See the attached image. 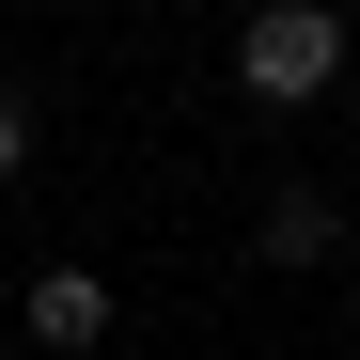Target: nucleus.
<instances>
[{
  "instance_id": "f03ea898",
  "label": "nucleus",
  "mask_w": 360,
  "mask_h": 360,
  "mask_svg": "<svg viewBox=\"0 0 360 360\" xmlns=\"http://www.w3.org/2000/svg\"><path fill=\"white\" fill-rule=\"evenodd\" d=\"M32 345H63V360L110 345V282H94V266H47V282H32Z\"/></svg>"
},
{
  "instance_id": "20e7f679",
  "label": "nucleus",
  "mask_w": 360,
  "mask_h": 360,
  "mask_svg": "<svg viewBox=\"0 0 360 360\" xmlns=\"http://www.w3.org/2000/svg\"><path fill=\"white\" fill-rule=\"evenodd\" d=\"M32 157V94H0V172H16Z\"/></svg>"
},
{
  "instance_id": "7ed1b4c3",
  "label": "nucleus",
  "mask_w": 360,
  "mask_h": 360,
  "mask_svg": "<svg viewBox=\"0 0 360 360\" xmlns=\"http://www.w3.org/2000/svg\"><path fill=\"white\" fill-rule=\"evenodd\" d=\"M251 251H266V266H329V251H345V219H329V188H282Z\"/></svg>"
},
{
  "instance_id": "f257e3e1",
  "label": "nucleus",
  "mask_w": 360,
  "mask_h": 360,
  "mask_svg": "<svg viewBox=\"0 0 360 360\" xmlns=\"http://www.w3.org/2000/svg\"><path fill=\"white\" fill-rule=\"evenodd\" d=\"M235 79H251L266 110L329 94V79H345V16H329V0H251V32H235Z\"/></svg>"
}]
</instances>
